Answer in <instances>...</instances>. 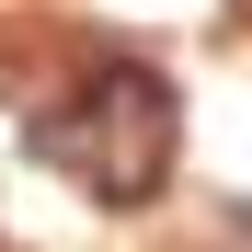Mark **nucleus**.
<instances>
[{
  "label": "nucleus",
  "instance_id": "obj_1",
  "mask_svg": "<svg viewBox=\"0 0 252 252\" xmlns=\"http://www.w3.org/2000/svg\"><path fill=\"white\" fill-rule=\"evenodd\" d=\"M172 138H184V103H172V80L138 69V58L92 69L69 103L34 115V149H46L92 206H149L172 184Z\"/></svg>",
  "mask_w": 252,
  "mask_h": 252
},
{
  "label": "nucleus",
  "instance_id": "obj_2",
  "mask_svg": "<svg viewBox=\"0 0 252 252\" xmlns=\"http://www.w3.org/2000/svg\"><path fill=\"white\" fill-rule=\"evenodd\" d=\"M229 12H241V23H252V0H229Z\"/></svg>",
  "mask_w": 252,
  "mask_h": 252
}]
</instances>
